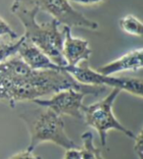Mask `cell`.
Masks as SVG:
<instances>
[{
	"instance_id": "obj_16",
	"label": "cell",
	"mask_w": 143,
	"mask_h": 159,
	"mask_svg": "<svg viewBox=\"0 0 143 159\" xmlns=\"http://www.w3.org/2000/svg\"><path fill=\"white\" fill-rule=\"evenodd\" d=\"M9 159H41V158L39 156L34 155L33 151H29L26 149L24 151L19 152V153H16Z\"/></svg>"
},
{
	"instance_id": "obj_4",
	"label": "cell",
	"mask_w": 143,
	"mask_h": 159,
	"mask_svg": "<svg viewBox=\"0 0 143 159\" xmlns=\"http://www.w3.org/2000/svg\"><path fill=\"white\" fill-rule=\"evenodd\" d=\"M121 90L113 89L111 93L100 101L83 107V119L85 124L97 131L102 146L107 144V133L110 130L119 131L125 136L134 139L135 134L126 128L116 118L113 112L115 100L119 96Z\"/></svg>"
},
{
	"instance_id": "obj_3",
	"label": "cell",
	"mask_w": 143,
	"mask_h": 159,
	"mask_svg": "<svg viewBox=\"0 0 143 159\" xmlns=\"http://www.w3.org/2000/svg\"><path fill=\"white\" fill-rule=\"evenodd\" d=\"M20 118L27 125L29 133V143L27 150L33 151L43 143H52L64 149L79 148L69 138L65 131V123L62 116L51 109L40 107L20 114Z\"/></svg>"
},
{
	"instance_id": "obj_9",
	"label": "cell",
	"mask_w": 143,
	"mask_h": 159,
	"mask_svg": "<svg viewBox=\"0 0 143 159\" xmlns=\"http://www.w3.org/2000/svg\"><path fill=\"white\" fill-rule=\"evenodd\" d=\"M142 54V48H136L123 54L120 58L98 67L96 71L105 76H113L123 72H137L143 66Z\"/></svg>"
},
{
	"instance_id": "obj_12",
	"label": "cell",
	"mask_w": 143,
	"mask_h": 159,
	"mask_svg": "<svg viewBox=\"0 0 143 159\" xmlns=\"http://www.w3.org/2000/svg\"><path fill=\"white\" fill-rule=\"evenodd\" d=\"M120 26L125 33L134 35L142 36L143 34V25L136 17L132 15H127L120 20Z\"/></svg>"
},
{
	"instance_id": "obj_6",
	"label": "cell",
	"mask_w": 143,
	"mask_h": 159,
	"mask_svg": "<svg viewBox=\"0 0 143 159\" xmlns=\"http://www.w3.org/2000/svg\"><path fill=\"white\" fill-rule=\"evenodd\" d=\"M38 6L39 11L50 14L60 25L69 28L77 27L88 30H97L98 24L89 20L80 12L74 10L68 0H33Z\"/></svg>"
},
{
	"instance_id": "obj_2",
	"label": "cell",
	"mask_w": 143,
	"mask_h": 159,
	"mask_svg": "<svg viewBox=\"0 0 143 159\" xmlns=\"http://www.w3.org/2000/svg\"><path fill=\"white\" fill-rule=\"evenodd\" d=\"M11 12L22 23L25 39L44 52L55 64L67 65L62 55L65 33L64 30H59L60 24L57 21L53 19L50 22L37 23L36 16L39 8L33 0H14Z\"/></svg>"
},
{
	"instance_id": "obj_11",
	"label": "cell",
	"mask_w": 143,
	"mask_h": 159,
	"mask_svg": "<svg viewBox=\"0 0 143 159\" xmlns=\"http://www.w3.org/2000/svg\"><path fill=\"white\" fill-rule=\"evenodd\" d=\"M82 140L83 146L82 148H79L82 159H105L100 149L95 146L91 132H84L82 134Z\"/></svg>"
},
{
	"instance_id": "obj_7",
	"label": "cell",
	"mask_w": 143,
	"mask_h": 159,
	"mask_svg": "<svg viewBox=\"0 0 143 159\" xmlns=\"http://www.w3.org/2000/svg\"><path fill=\"white\" fill-rule=\"evenodd\" d=\"M87 95L84 91L74 89H67L54 93L49 99L37 98L33 100L40 107L51 109L60 116L68 115L76 119H83V98Z\"/></svg>"
},
{
	"instance_id": "obj_8",
	"label": "cell",
	"mask_w": 143,
	"mask_h": 159,
	"mask_svg": "<svg viewBox=\"0 0 143 159\" xmlns=\"http://www.w3.org/2000/svg\"><path fill=\"white\" fill-rule=\"evenodd\" d=\"M65 38L62 47V55L69 66H77L83 61H88L91 49L87 40L74 38L72 35L71 28L64 26Z\"/></svg>"
},
{
	"instance_id": "obj_13",
	"label": "cell",
	"mask_w": 143,
	"mask_h": 159,
	"mask_svg": "<svg viewBox=\"0 0 143 159\" xmlns=\"http://www.w3.org/2000/svg\"><path fill=\"white\" fill-rule=\"evenodd\" d=\"M25 38L24 35L16 39L15 41L13 40H4L2 39L0 41V64L4 62L5 60H7L11 56H14L17 54L19 47L22 44Z\"/></svg>"
},
{
	"instance_id": "obj_14",
	"label": "cell",
	"mask_w": 143,
	"mask_h": 159,
	"mask_svg": "<svg viewBox=\"0 0 143 159\" xmlns=\"http://www.w3.org/2000/svg\"><path fill=\"white\" fill-rule=\"evenodd\" d=\"M3 36H8L10 39L13 40L18 39V34L12 30V28L7 23L0 18V38H3Z\"/></svg>"
},
{
	"instance_id": "obj_5",
	"label": "cell",
	"mask_w": 143,
	"mask_h": 159,
	"mask_svg": "<svg viewBox=\"0 0 143 159\" xmlns=\"http://www.w3.org/2000/svg\"><path fill=\"white\" fill-rule=\"evenodd\" d=\"M59 71L69 73L77 82L80 84L119 89L121 91L125 90L139 98H142L143 96V81L141 79L127 77L118 78L102 75L96 70H92L90 68L88 61H83L77 66H59Z\"/></svg>"
},
{
	"instance_id": "obj_18",
	"label": "cell",
	"mask_w": 143,
	"mask_h": 159,
	"mask_svg": "<svg viewBox=\"0 0 143 159\" xmlns=\"http://www.w3.org/2000/svg\"><path fill=\"white\" fill-rule=\"evenodd\" d=\"M68 1L83 4V5H92V4H97L99 2H101L102 0H68Z\"/></svg>"
},
{
	"instance_id": "obj_15",
	"label": "cell",
	"mask_w": 143,
	"mask_h": 159,
	"mask_svg": "<svg viewBox=\"0 0 143 159\" xmlns=\"http://www.w3.org/2000/svg\"><path fill=\"white\" fill-rule=\"evenodd\" d=\"M134 152L135 154L137 155L138 159H142L143 155V146H142V130L137 134H135L134 137Z\"/></svg>"
},
{
	"instance_id": "obj_19",
	"label": "cell",
	"mask_w": 143,
	"mask_h": 159,
	"mask_svg": "<svg viewBox=\"0 0 143 159\" xmlns=\"http://www.w3.org/2000/svg\"><path fill=\"white\" fill-rule=\"evenodd\" d=\"M2 39H2V38H0V41H1V40H2Z\"/></svg>"
},
{
	"instance_id": "obj_10",
	"label": "cell",
	"mask_w": 143,
	"mask_h": 159,
	"mask_svg": "<svg viewBox=\"0 0 143 159\" xmlns=\"http://www.w3.org/2000/svg\"><path fill=\"white\" fill-rule=\"evenodd\" d=\"M25 63L34 70H56L59 71V66L55 64L47 55L32 42L24 39L17 52Z\"/></svg>"
},
{
	"instance_id": "obj_17",
	"label": "cell",
	"mask_w": 143,
	"mask_h": 159,
	"mask_svg": "<svg viewBox=\"0 0 143 159\" xmlns=\"http://www.w3.org/2000/svg\"><path fill=\"white\" fill-rule=\"evenodd\" d=\"M63 159H82L79 148H71L67 149Z\"/></svg>"
},
{
	"instance_id": "obj_1",
	"label": "cell",
	"mask_w": 143,
	"mask_h": 159,
	"mask_svg": "<svg viewBox=\"0 0 143 159\" xmlns=\"http://www.w3.org/2000/svg\"><path fill=\"white\" fill-rule=\"evenodd\" d=\"M67 89L94 96L106 90V87L80 84L64 71L34 70L15 55L0 64V101L12 108L19 102L33 101Z\"/></svg>"
}]
</instances>
